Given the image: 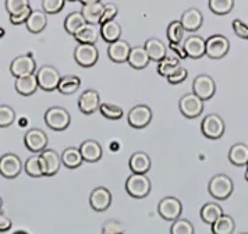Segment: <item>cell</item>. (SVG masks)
I'll list each match as a JSON object with an SVG mask.
<instances>
[{
    "instance_id": "1",
    "label": "cell",
    "mask_w": 248,
    "mask_h": 234,
    "mask_svg": "<svg viewBox=\"0 0 248 234\" xmlns=\"http://www.w3.org/2000/svg\"><path fill=\"white\" fill-rule=\"evenodd\" d=\"M234 189L233 180L229 177L227 174H216L211 178L208 184V191L214 197L215 200L225 201L227 200Z\"/></svg>"
},
{
    "instance_id": "2",
    "label": "cell",
    "mask_w": 248,
    "mask_h": 234,
    "mask_svg": "<svg viewBox=\"0 0 248 234\" xmlns=\"http://www.w3.org/2000/svg\"><path fill=\"white\" fill-rule=\"evenodd\" d=\"M151 180L145 174H137L133 173L125 181V189L130 197L136 200H142L151 192Z\"/></svg>"
},
{
    "instance_id": "3",
    "label": "cell",
    "mask_w": 248,
    "mask_h": 234,
    "mask_svg": "<svg viewBox=\"0 0 248 234\" xmlns=\"http://www.w3.org/2000/svg\"><path fill=\"white\" fill-rule=\"evenodd\" d=\"M45 123L49 128H52L55 131H63L70 125L71 116L64 108L52 106L45 111Z\"/></svg>"
},
{
    "instance_id": "4",
    "label": "cell",
    "mask_w": 248,
    "mask_h": 234,
    "mask_svg": "<svg viewBox=\"0 0 248 234\" xmlns=\"http://www.w3.org/2000/svg\"><path fill=\"white\" fill-rule=\"evenodd\" d=\"M201 131L206 138L217 140L225 134V122L219 114L209 113L203 117L201 123Z\"/></svg>"
},
{
    "instance_id": "5",
    "label": "cell",
    "mask_w": 248,
    "mask_h": 234,
    "mask_svg": "<svg viewBox=\"0 0 248 234\" xmlns=\"http://www.w3.org/2000/svg\"><path fill=\"white\" fill-rule=\"evenodd\" d=\"M36 78H38L39 88L50 92V91L57 89L59 82L62 79V76H60V73H59L56 67L42 66L36 73Z\"/></svg>"
},
{
    "instance_id": "6",
    "label": "cell",
    "mask_w": 248,
    "mask_h": 234,
    "mask_svg": "<svg viewBox=\"0 0 248 234\" xmlns=\"http://www.w3.org/2000/svg\"><path fill=\"white\" fill-rule=\"evenodd\" d=\"M74 59H76L77 64H79L81 67L88 68V67L95 66L99 59L98 47L95 45L78 44L74 49Z\"/></svg>"
},
{
    "instance_id": "7",
    "label": "cell",
    "mask_w": 248,
    "mask_h": 234,
    "mask_svg": "<svg viewBox=\"0 0 248 234\" xmlns=\"http://www.w3.org/2000/svg\"><path fill=\"white\" fill-rule=\"evenodd\" d=\"M179 109L181 114L186 116L187 119H195L198 117L203 110V100L200 99L194 92L187 94L181 96L179 100Z\"/></svg>"
},
{
    "instance_id": "8",
    "label": "cell",
    "mask_w": 248,
    "mask_h": 234,
    "mask_svg": "<svg viewBox=\"0 0 248 234\" xmlns=\"http://www.w3.org/2000/svg\"><path fill=\"white\" fill-rule=\"evenodd\" d=\"M192 92L202 100H209L216 92V84L215 79L208 74H200L197 76L192 82Z\"/></svg>"
},
{
    "instance_id": "9",
    "label": "cell",
    "mask_w": 248,
    "mask_h": 234,
    "mask_svg": "<svg viewBox=\"0 0 248 234\" xmlns=\"http://www.w3.org/2000/svg\"><path fill=\"white\" fill-rule=\"evenodd\" d=\"M159 215L168 220V222H174L180 219L181 212H183V205L179 198L176 197H166L159 202L158 206Z\"/></svg>"
},
{
    "instance_id": "10",
    "label": "cell",
    "mask_w": 248,
    "mask_h": 234,
    "mask_svg": "<svg viewBox=\"0 0 248 234\" xmlns=\"http://www.w3.org/2000/svg\"><path fill=\"white\" fill-rule=\"evenodd\" d=\"M24 144L28 151L34 154H41L47 146V135L41 128H31L24 135Z\"/></svg>"
},
{
    "instance_id": "11",
    "label": "cell",
    "mask_w": 248,
    "mask_h": 234,
    "mask_svg": "<svg viewBox=\"0 0 248 234\" xmlns=\"http://www.w3.org/2000/svg\"><path fill=\"white\" fill-rule=\"evenodd\" d=\"M23 170L21 159L16 154H4L0 157V174L4 178L18 177V174Z\"/></svg>"
},
{
    "instance_id": "12",
    "label": "cell",
    "mask_w": 248,
    "mask_h": 234,
    "mask_svg": "<svg viewBox=\"0 0 248 234\" xmlns=\"http://www.w3.org/2000/svg\"><path fill=\"white\" fill-rule=\"evenodd\" d=\"M36 70V63H35L32 55H21L17 56L10 64V73L16 78L25 77L34 74Z\"/></svg>"
},
{
    "instance_id": "13",
    "label": "cell",
    "mask_w": 248,
    "mask_h": 234,
    "mask_svg": "<svg viewBox=\"0 0 248 234\" xmlns=\"http://www.w3.org/2000/svg\"><path fill=\"white\" fill-rule=\"evenodd\" d=\"M230 49V42L223 35H212L206 39V56L211 59H222L227 55Z\"/></svg>"
},
{
    "instance_id": "14",
    "label": "cell",
    "mask_w": 248,
    "mask_h": 234,
    "mask_svg": "<svg viewBox=\"0 0 248 234\" xmlns=\"http://www.w3.org/2000/svg\"><path fill=\"white\" fill-rule=\"evenodd\" d=\"M127 120L134 128H144L152 120V110L147 105H137L128 111Z\"/></svg>"
},
{
    "instance_id": "15",
    "label": "cell",
    "mask_w": 248,
    "mask_h": 234,
    "mask_svg": "<svg viewBox=\"0 0 248 234\" xmlns=\"http://www.w3.org/2000/svg\"><path fill=\"white\" fill-rule=\"evenodd\" d=\"M101 95L96 89H87L78 99V109L84 114H92L101 108Z\"/></svg>"
},
{
    "instance_id": "16",
    "label": "cell",
    "mask_w": 248,
    "mask_h": 234,
    "mask_svg": "<svg viewBox=\"0 0 248 234\" xmlns=\"http://www.w3.org/2000/svg\"><path fill=\"white\" fill-rule=\"evenodd\" d=\"M41 156V163H42V169H44V176L46 177H52L55 176L62 163V156L57 154L55 149H45L44 152L39 154Z\"/></svg>"
},
{
    "instance_id": "17",
    "label": "cell",
    "mask_w": 248,
    "mask_h": 234,
    "mask_svg": "<svg viewBox=\"0 0 248 234\" xmlns=\"http://www.w3.org/2000/svg\"><path fill=\"white\" fill-rule=\"evenodd\" d=\"M90 205L93 211L105 212L112 205V194L106 187H96L91 192Z\"/></svg>"
},
{
    "instance_id": "18",
    "label": "cell",
    "mask_w": 248,
    "mask_h": 234,
    "mask_svg": "<svg viewBox=\"0 0 248 234\" xmlns=\"http://www.w3.org/2000/svg\"><path fill=\"white\" fill-rule=\"evenodd\" d=\"M183 47H184V52H186L187 57L200 59L203 55H206V39H203L200 35H190L184 41Z\"/></svg>"
},
{
    "instance_id": "19",
    "label": "cell",
    "mask_w": 248,
    "mask_h": 234,
    "mask_svg": "<svg viewBox=\"0 0 248 234\" xmlns=\"http://www.w3.org/2000/svg\"><path fill=\"white\" fill-rule=\"evenodd\" d=\"M131 47L130 44L127 41H123V39H119L113 44H109V47H108V56L109 59L113 60L114 63H124L128 60V56H130V52H131Z\"/></svg>"
},
{
    "instance_id": "20",
    "label": "cell",
    "mask_w": 248,
    "mask_h": 234,
    "mask_svg": "<svg viewBox=\"0 0 248 234\" xmlns=\"http://www.w3.org/2000/svg\"><path fill=\"white\" fill-rule=\"evenodd\" d=\"M101 35V27L96 25V24H90L87 22L85 25H82L78 31L76 32L74 38L78 44H88V45H95L98 38Z\"/></svg>"
},
{
    "instance_id": "21",
    "label": "cell",
    "mask_w": 248,
    "mask_h": 234,
    "mask_svg": "<svg viewBox=\"0 0 248 234\" xmlns=\"http://www.w3.org/2000/svg\"><path fill=\"white\" fill-rule=\"evenodd\" d=\"M180 21L186 31H188V32H195V31L200 30L201 25H202L203 16L202 13L198 10V9L191 7V9H187V10L183 13Z\"/></svg>"
},
{
    "instance_id": "22",
    "label": "cell",
    "mask_w": 248,
    "mask_h": 234,
    "mask_svg": "<svg viewBox=\"0 0 248 234\" xmlns=\"http://www.w3.org/2000/svg\"><path fill=\"white\" fill-rule=\"evenodd\" d=\"M127 62H128V64H130V66L133 67V68H137V70H142V68H145V67L148 66V63L151 62V59H149V55H148L145 46H144V45L133 46Z\"/></svg>"
},
{
    "instance_id": "23",
    "label": "cell",
    "mask_w": 248,
    "mask_h": 234,
    "mask_svg": "<svg viewBox=\"0 0 248 234\" xmlns=\"http://www.w3.org/2000/svg\"><path fill=\"white\" fill-rule=\"evenodd\" d=\"M79 151H81L82 159L85 162H90V163L98 162L102 157V146L95 140L84 141L82 144L79 145Z\"/></svg>"
},
{
    "instance_id": "24",
    "label": "cell",
    "mask_w": 248,
    "mask_h": 234,
    "mask_svg": "<svg viewBox=\"0 0 248 234\" xmlns=\"http://www.w3.org/2000/svg\"><path fill=\"white\" fill-rule=\"evenodd\" d=\"M122 32H123V28L120 22L112 20V21L101 24V36L108 44H113L122 39Z\"/></svg>"
},
{
    "instance_id": "25",
    "label": "cell",
    "mask_w": 248,
    "mask_h": 234,
    "mask_svg": "<svg viewBox=\"0 0 248 234\" xmlns=\"http://www.w3.org/2000/svg\"><path fill=\"white\" fill-rule=\"evenodd\" d=\"M151 157L145 152H136L130 157L128 166L131 169L133 173L137 174H147L151 169Z\"/></svg>"
},
{
    "instance_id": "26",
    "label": "cell",
    "mask_w": 248,
    "mask_h": 234,
    "mask_svg": "<svg viewBox=\"0 0 248 234\" xmlns=\"http://www.w3.org/2000/svg\"><path fill=\"white\" fill-rule=\"evenodd\" d=\"M16 91L23 95V96H30L35 94V91L38 89L39 84H38V78L35 74H31V76H25V77H18L16 78Z\"/></svg>"
},
{
    "instance_id": "27",
    "label": "cell",
    "mask_w": 248,
    "mask_h": 234,
    "mask_svg": "<svg viewBox=\"0 0 248 234\" xmlns=\"http://www.w3.org/2000/svg\"><path fill=\"white\" fill-rule=\"evenodd\" d=\"M145 49H147L149 59L154 60V62H160L163 60L168 53H166V45L163 44L160 39L158 38H149L147 42H145Z\"/></svg>"
},
{
    "instance_id": "28",
    "label": "cell",
    "mask_w": 248,
    "mask_h": 234,
    "mask_svg": "<svg viewBox=\"0 0 248 234\" xmlns=\"http://www.w3.org/2000/svg\"><path fill=\"white\" fill-rule=\"evenodd\" d=\"M103 3L102 1H96V3H91V4H84L82 6V16L85 18V21L90 24H96L101 25L102 16H103Z\"/></svg>"
},
{
    "instance_id": "29",
    "label": "cell",
    "mask_w": 248,
    "mask_h": 234,
    "mask_svg": "<svg viewBox=\"0 0 248 234\" xmlns=\"http://www.w3.org/2000/svg\"><path fill=\"white\" fill-rule=\"evenodd\" d=\"M46 24H47L46 13L41 10H32L31 16L28 17V20L25 22L27 30L31 33L42 32L46 28Z\"/></svg>"
},
{
    "instance_id": "30",
    "label": "cell",
    "mask_w": 248,
    "mask_h": 234,
    "mask_svg": "<svg viewBox=\"0 0 248 234\" xmlns=\"http://www.w3.org/2000/svg\"><path fill=\"white\" fill-rule=\"evenodd\" d=\"M229 160L234 165V166H247L248 163V145L234 144L230 151H229Z\"/></svg>"
},
{
    "instance_id": "31",
    "label": "cell",
    "mask_w": 248,
    "mask_h": 234,
    "mask_svg": "<svg viewBox=\"0 0 248 234\" xmlns=\"http://www.w3.org/2000/svg\"><path fill=\"white\" fill-rule=\"evenodd\" d=\"M60 156H62V163L67 167V169H77L84 162L79 148H76V146H68V148H66Z\"/></svg>"
},
{
    "instance_id": "32",
    "label": "cell",
    "mask_w": 248,
    "mask_h": 234,
    "mask_svg": "<svg viewBox=\"0 0 248 234\" xmlns=\"http://www.w3.org/2000/svg\"><path fill=\"white\" fill-rule=\"evenodd\" d=\"M200 215H201V219H202L203 223H208V224L212 226L225 213H223V209H222V206L219 203H216V202H208V203H205L202 208H201Z\"/></svg>"
},
{
    "instance_id": "33",
    "label": "cell",
    "mask_w": 248,
    "mask_h": 234,
    "mask_svg": "<svg viewBox=\"0 0 248 234\" xmlns=\"http://www.w3.org/2000/svg\"><path fill=\"white\" fill-rule=\"evenodd\" d=\"M234 229H236V223L230 215H222L212 224V233L214 234H233Z\"/></svg>"
},
{
    "instance_id": "34",
    "label": "cell",
    "mask_w": 248,
    "mask_h": 234,
    "mask_svg": "<svg viewBox=\"0 0 248 234\" xmlns=\"http://www.w3.org/2000/svg\"><path fill=\"white\" fill-rule=\"evenodd\" d=\"M85 24H87V21H85L82 13L81 11H74V13H70L66 17V20H64V30L74 36L76 32Z\"/></svg>"
},
{
    "instance_id": "35",
    "label": "cell",
    "mask_w": 248,
    "mask_h": 234,
    "mask_svg": "<svg viewBox=\"0 0 248 234\" xmlns=\"http://www.w3.org/2000/svg\"><path fill=\"white\" fill-rule=\"evenodd\" d=\"M81 85V79L77 76H64L62 77L60 82H59V87L57 91L63 95H71L74 94Z\"/></svg>"
},
{
    "instance_id": "36",
    "label": "cell",
    "mask_w": 248,
    "mask_h": 234,
    "mask_svg": "<svg viewBox=\"0 0 248 234\" xmlns=\"http://www.w3.org/2000/svg\"><path fill=\"white\" fill-rule=\"evenodd\" d=\"M180 66L179 64V57L177 56H166L163 60H160L158 64V73L159 76H162V77H169L171 76L176 70H177V67Z\"/></svg>"
},
{
    "instance_id": "37",
    "label": "cell",
    "mask_w": 248,
    "mask_h": 234,
    "mask_svg": "<svg viewBox=\"0 0 248 234\" xmlns=\"http://www.w3.org/2000/svg\"><path fill=\"white\" fill-rule=\"evenodd\" d=\"M24 170L31 177H42L44 176V169H42V163H41V156H30L27 159L25 165H24Z\"/></svg>"
},
{
    "instance_id": "38",
    "label": "cell",
    "mask_w": 248,
    "mask_h": 234,
    "mask_svg": "<svg viewBox=\"0 0 248 234\" xmlns=\"http://www.w3.org/2000/svg\"><path fill=\"white\" fill-rule=\"evenodd\" d=\"M184 32H186V30H184L181 21L174 20L168 25V39H169L170 44L180 45L183 38H184Z\"/></svg>"
},
{
    "instance_id": "39",
    "label": "cell",
    "mask_w": 248,
    "mask_h": 234,
    "mask_svg": "<svg viewBox=\"0 0 248 234\" xmlns=\"http://www.w3.org/2000/svg\"><path fill=\"white\" fill-rule=\"evenodd\" d=\"M209 9L217 16L229 14L234 7V0H209Z\"/></svg>"
},
{
    "instance_id": "40",
    "label": "cell",
    "mask_w": 248,
    "mask_h": 234,
    "mask_svg": "<svg viewBox=\"0 0 248 234\" xmlns=\"http://www.w3.org/2000/svg\"><path fill=\"white\" fill-rule=\"evenodd\" d=\"M99 111L103 117H106L109 120H119L123 117V109L117 105H112V103H102Z\"/></svg>"
},
{
    "instance_id": "41",
    "label": "cell",
    "mask_w": 248,
    "mask_h": 234,
    "mask_svg": "<svg viewBox=\"0 0 248 234\" xmlns=\"http://www.w3.org/2000/svg\"><path fill=\"white\" fill-rule=\"evenodd\" d=\"M16 122V111L9 105H0V128L10 127Z\"/></svg>"
},
{
    "instance_id": "42",
    "label": "cell",
    "mask_w": 248,
    "mask_h": 234,
    "mask_svg": "<svg viewBox=\"0 0 248 234\" xmlns=\"http://www.w3.org/2000/svg\"><path fill=\"white\" fill-rule=\"evenodd\" d=\"M170 234H194V226L187 219H177L170 227Z\"/></svg>"
},
{
    "instance_id": "43",
    "label": "cell",
    "mask_w": 248,
    "mask_h": 234,
    "mask_svg": "<svg viewBox=\"0 0 248 234\" xmlns=\"http://www.w3.org/2000/svg\"><path fill=\"white\" fill-rule=\"evenodd\" d=\"M30 7V0H6V10L9 16H14Z\"/></svg>"
},
{
    "instance_id": "44",
    "label": "cell",
    "mask_w": 248,
    "mask_h": 234,
    "mask_svg": "<svg viewBox=\"0 0 248 234\" xmlns=\"http://www.w3.org/2000/svg\"><path fill=\"white\" fill-rule=\"evenodd\" d=\"M66 0H42V9L46 14H56L64 7Z\"/></svg>"
},
{
    "instance_id": "45",
    "label": "cell",
    "mask_w": 248,
    "mask_h": 234,
    "mask_svg": "<svg viewBox=\"0 0 248 234\" xmlns=\"http://www.w3.org/2000/svg\"><path fill=\"white\" fill-rule=\"evenodd\" d=\"M102 234H124V226L119 220H108L102 227Z\"/></svg>"
},
{
    "instance_id": "46",
    "label": "cell",
    "mask_w": 248,
    "mask_h": 234,
    "mask_svg": "<svg viewBox=\"0 0 248 234\" xmlns=\"http://www.w3.org/2000/svg\"><path fill=\"white\" fill-rule=\"evenodd\" d=\"M117 11H119V9H117V6H116L114 3H105V6H103V16H102L101 24L114 20V17L117 16Z\"/></svg>"
},
{
    "instance_id": "47",
    "label": "cell",
    "mask_w": 248,
    "mask_h": 234,
    "mask_svg": "<svg viewBox=\"0 0 248 234\" xmlns=\"http://www.w3.org/2000/svg\"><path fill=\"white\" fill-rule=\"evenodd\" d=\"M188 76V71H187V68L186 67H181L179 66L177 67V70L168 77V81H169L170 84H180L183 82L186 78Z\"/></svg>"
},
{
    "instance_id": "48",
    "label": "cell",
    "mask_w": 248,
    "mask_h": 234,
    "mask_svg": "<svg viewBox=\"0 0 248 234\" xmlns=\"http://www.w3.org/2000/svg\"><path fill=\"white\" fill-rule=\"evenodd\" d=\"M233 31L236 32L237 36L243 38V39H248V25L241 20H233Z\"/></svg>"
},
{
    "instance_id": "49",
    "label": "cell",
    "mask_w": 248,
    "mask_h": 234,
    "mask_svg": "<svg viewBox=\"0 0 248 234\" xmlns=\"http://www.w3.org/2000/svg\"><path fill=\"white\" fill-rule=\"evenodd\" d=\"M31 13H32V9H31V7H27V9H24L23 11H20V13H17V14H14V16H10V22L14 24V25H18V24L27 22L28 17L31 16Z\"/></svg>"
},
{
    "instance_id": "50",
    "label": "cell",
    "mask_w": 248,
    "mask_h": 234,
    "mask_svg": "<svg viewBox=\"0 0 248 234\" xmlns=\"http://www.w3.org/2000/svg\"><path fill=\"white\" fill-rule=\"evenodd\" d=\"M13 222L12 219L4 215L3 212H0V233H4V232H9L12 229Z\"/></svg>"
},
{
    "instance_id": "51",
    "label": "cell",
    "mask_w": 248,
    "mask_h": 234,
    "mask_svg": "<svg viewBox=\"0 0 248 234\" xmlns=\"http://www.w3.org/2000/svg\"><path fill=\"white\" fill-rule=\"evenodd\" d=\"M170 47H171V50H174V52L177 53V57H179V59H186V57H187L186 52H184V47H183V45L170 44Z\"/></svg>"
},
{
    "instance_id": "52",
    "label": "cell",
    "mask_w": 248,
    "mask_h": 234,
    "mask_svg": "<svg viewBox=\"0 0 248 234\" xmlns=\"http://www.w3.org/2000/svg\"><path fill=\"white\" fill-rule=\"evenodd\" d=\"M78 1H81V3H82V6H84V4H91V3H96V1H101V0H78Z\"/></svg>"
},
{
    "instance_id": "53",
    "label": "cell",
    "mask_w": 248,
    "mask_h": 234,
    "mask_svg": "<svg viewBox=\"0 0 248 234\" xmlns=\"http://www.w3.org/2000/svg\"><path fill=\"white\" fill-rule=\"evenodd\" d=\"M4 35H6V31H4V28H1V27H0V39H1V38H3Z\"/></svg>"
},
{
    "instance_id": "54",
    "label": "cell",
    "mask_w": 248,
    "mask_h": 234,
    "mask_svg": "<svg viewBox=\"0 0 248 234\" xmlns=\"http://www.w3.org/2000/svg\"><path fill=\"white\" fill-rule=\"evenodd\" d=\"M13 234H28L27 232H24V230H17V232H14Z\"/></svg>"
},
{
    "instance_id": "55",
    "label": "cell",
    "mask_w": 248,
    "mask_h": 234,
    "mask_svg": "<svg viewBox=\"0 0 248 234\" xmlns=\"http://www.w3.org/2000/svg\"><path fill=\"white\" fill-rule=\"evenodd\" d=\"M246 180L248 181V163H247V170H246Z\"/></svg>"
},
{
    "instance_id": "56",
    "label": "cell",
    "mask_w": 248,
    "mask_h": 234,
    "mask_svg": "<svg viewBox=\"0 0 248 234\" xmlns=\"http://www.w3.org/2000/svg\"><path fill=\"white\" fill-rule=\"evenodd\" d=\"M1 206H3V200H1V197H0V211H1Z\"/></svg>"
},
{
    "instance_id": "57",
    "label": "cell",
    "mask_w": 248,
    "mask_h": 234,
    "mask_svg": "<svg viewBox=\"0 0 248 234\" xmlns=\"http://www.w3.org/2000/svg\"><path fill=\"white\" fill-rule=\"evenodd\" d=\"M68 1H77V0H68Z\"/></svg>"
},
{
    "instance_id": "58",
    "label": "cell",
    "mask_w": 248,
    "mask_h": 234,
    "mask_svg": "<svg viewBox=\"0 0 248 234\" xmlns=\"http://www.w3.org/2000/svg\"><path fill=\"white\" fill-rule=\"evenodd\" d=\"M241 234H248V233H241Z\"/></svg>"
}]
</instances>
